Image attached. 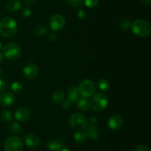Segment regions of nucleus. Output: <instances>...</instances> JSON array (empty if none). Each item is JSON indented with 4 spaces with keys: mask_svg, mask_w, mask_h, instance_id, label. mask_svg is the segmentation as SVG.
Instances as JSON below:
<instances>
[{
    "mask_svg": "<svg viewBox=\"0 0 151 151\" xmlns=\"http://www.w3.org/2000/svg\"><path fill=\"white\" fill-rule=\"evenodd\" d=\"M17 32V24L11 18H4L0 21V34L5 38L13 37Z\"/></svg>",
    "mask_w": 151,
    "mask_h": 151,
    "instance_id": "f257e3e1",
    "label": "nucleus"
},
{
    "mask_svg": "<svg viewBox=\"0 0 151 151\" xmlns=\"http://www.w3.org/2000/svg\"><path fill=\"white\" fill-rule=\"evenodd\" d=\"M132 31L136 35L139 37H145L150 34L151 27L147 21L143 19H138L133 23Z\"/></svg>",
    "mask_w": 151,
    "mask_h": 151,
    "instance_id": "f03ea898",
    "label": "nucleus"
},
{
    "mask_svg": "<svg viewBox=\"0 0 151 151\" xmlns=\"http://www.w3.org/2000/svg\"><path fill=\"white\" fill-rule=\"evenodd\" d=\"M89 103L91 108L94 111H102L107 107L109 100L106 94L99 93L92 97Z\"/></svg>",
    "mask_w": 151,
    "mask_h": 151,
    "instance_id": "7ed1b4c3",
    "label": "nucleus"
},
{
    "mask_svg": "<svg viewBox=\"0 0 151 151\" xmlns=\"http://www.w3.org/2000/svg\"><path fill=\"white\" fill-rule=\"evenodd\" d=\"M69 124L72 128L75 131H83L87 125V119L84 115L76 113L71 116L69 119Z\"/></svg>",
    "mask_w": 151,
    "mask_h": 151,
    "instance_id": "20e7f679",
    "label": "nucleus"
},
{
    "mask_svg": "<svg viewBox=\"0 0 151 151\" xmlns=\"http://www.w3.org/2000/svg\"><path fill=\"white\" fill-rule=\"evenodd\" d=\"M3 53L4 57L10 60H15L19 58L22 54V50L17 44L9 43L4 46L3 49Z\"/></svg>",
    "mask_w": 151,
    "mask_h": 151,
    "instance_id": "39448f33",
    "label": "nucleus"
},
{
    "mask_svg": "<svg viewBox=\"0 0 151 151\" xmlns=\"http://www.w3.org/2000/svg\"><path fill=\"white\" fill-rule=\"evenodd\" d=\"M23 147L22 141L18 137H10L4 142V147L5 151H21Z\"/></svg>",
    "mask_w": 151,
    "mask_h": 151,
    "instance_id": "423d86ee",
    "label": "nucleus"
},
{
    "mask_svg": "<svg viewBox=\"0 0 151 151\" xmlns=\"http://www.w3.org/2000/svg\"><path fill=\"white\" fill-rule=\"evenodd\" d=\"M78 91L80 94L84 97H89L95 91V86L92 81L89 80H84L80 83Z\"/></svg>",
    "mask_w": 151,
    "mask_h": 151,
    "instance_id": "0eeeda50",
    "label": "nucleus"
},
{
    "mask_svg": "<svg viewBox=\"0 0 151 151\" xmlns=\"http://www.w3.org/2000/svg\"><path fill=\"white\" fill-rule=\"evenodd\" d=\"M65 22L66 21L63 16L60 14H55L52 16V18L50 19V25L52 30L58 31L64 27Z\"/></svg>",
    "mask_w": 151,
    "mask_h": 151,
    "instance_id": "6e6552de",
    "label": "nucleus"
},
{
    "mask_svg": "<svg viewBox=\"0 0 151 151\" xmlns=\"http://www.w3.org/2000/svg\"><path fill=\"white\" fill-rule=\"evenodd\" d=\"M38 69L36 65L33 63H29L27 65L24 69V74L25 78L28 80H32L35 78L38 75Z\"/></svg>",
    "mask_w": 151,
    "mask_h": 151,
    "instance_id": "1a4fd4ad",
    "label": "nucleus"
},
{
    "mask_svg": "<svg viewBox=\"0 0 151 151\" xmlns=\"http://www.w3.org/2000/svg\"><path fill=\"white\" fill-rule=\"evenodd\" d=\"M31 116V111L29 109L22 107L18 109L15 112V117L16 119L22 122L28 120Z\"/></svg>",
    "mask_w": 151,
    "mask_h": 151,
    "instance_id": "9d476101",
    "label": "nucleus"
},
{
    "mask_svg": "<svg viewBox=\"0 0 151 151\" xmlns=\"http://www.w3.org/2000/svg\"><path fill=\"white\" fill-rule=\"evenodd\" d=\"M123 123L122 117L119 114H114L109 119V127L112 130H118L122 127Z\"/></svg>",
    "mask_w": 151,
    "mask_h": 151,
    "instance_id": "9b49d317",
    "label": "nucleus"
},
{
    "mask_svg": "<svg viewBox=\"0 0 151 151\" xmlns=\"http://www.w3.org/2000/svg\"><path fill=\"white\" fill-rule=\"evenodd\" d=\"M14 96L12 93L4 92L0 94V105L2 106H10L14 103Z\"/></svg>",
    "mask_w": 151,
    "mask_h": 151,
    "instance_id": "f8f14e48",
    "label": "nucleus"
},
{
    "mask_svg": "<svg viewBox=\"0 0 151 151\" xmlns=\"http://www.w3.org/2000/svg\"><path fill=\"white\" fill-rule=\"evenodd\" d=\"M65 142L62 139H57L51 140V141L48 142L47 145V148L52 151H59L63 148Z\"/></svg>",
    "mask_w": 151,
    "mask_h": 151,
    "instance_id": "ddd939ff",
    "label": "nucleus"
},
{
    "mask_svg": "<svg viewBox=\"0 0 151 151\" xmlns=\"http://www.w3.org/2000/svg\"><path fill=\"white\" fill-rule=\"evenodd\" d=\"M25 143L29 147H36L39 145L40 140L35 134H29L25 137Z\"/></svg>",
    "mask_w": 151,
    "mask_h": 151,
    "instance_id": "4468645a",
    "label": "nucleus"
},
{
    "mask_svg": "<svg viewBox=\"0 0 151 151\" xmlns=\"http://www.w3.org/2000/svg\"><path fill=\"white\" fill-rule=\"evenodd\" d=\"M6 7L9 11L16 12L20 10L22 7V4L19 0H10L6 4Z\"/></svg>",
    "mask_w": 151,
    "mask_h": 151,
    "instance_id": "2eb2a0df",
    "label": "nucleus"
},
{
    "mask_svg": "<svg viewBox=\"0 0 151 151\" xmlns=\"http://www.w3.org/2000/svg\"><path fill=\"white\" fill-rule=\"evenodd\" d=\"M86 136L88 138H89L90 139L93 140H97L99 138V131L97 130V128H96L94 125H91L88 128H87L86 131Z\"/></svg>",
    "mask_w": 151,
    "mask_h": 151,
    "instance_id": "dca6fc26",
    "label": "nucleus"
},
{
    "mask_svg": "<svg viewBox=\"0 0 151 151\" xmlns=\"http://www.w3.org/2000/svg\"><path fill=\"white\" fill-rule=\"evenodd\" d=\"M79 91L77 87H70V88L68 90V99L71 102H76L79 98Z\"/></svg>",
    "mask_w": 151,
    "mask_h": 151,
    "instance_id": "f3484780",
    "label": "nucleus"
},
{
    "mask_svg": "<svg viewBox=\"0 0 151 151\" xmlns=\"http://www.w3.org/2000/svg\"><path fill=\"white\" fill-rule=\"evenodd\" d=\"M64 93L61 91H57L52 94V100L55 104H60L64 100Z\"/></svg>",
    "mask_w": 151,
    "mask_h": 151,
    "instance_id": "a211bd4d",
    "label": "nucleus"
},
{
    "mask_svg": "<svg viewBox=\"0 0 151 151\" xmlns=\"http://www.w3.org/2000/svg\"><path fill=\"white\" fill-rule=\"evenodd\" d=\"M86 139V134L84 132H82L81 131H78V132L75 133V135H74V139H75V141L78 144H82V143L85 142Z\"/></svg>",
    "mask_w": 151,
    "mask_h": 151,
    "instance_id": "6ab92c4d",
    "label": "nucleus"
},
{
    "mask_svg": "<svg viewBox=\"0 0 151 151\" xmlns=\"http://www.w3.org/2000/svg\"><path fill=\"white\" fill-rule=\"evenodd\" d=\"M78 106L83 111H88L90 108V103L86 98H81L78 101Z\"/></svg>",
    "mask_w": 151,
    "mask_h": 151,
    "instance_id": "aec40b11",
    "label": "nucleus"
},
{
    "mask_svg": "<svg viewBox=\"0 0 151 151\" xmlns=\"http://www.w3.org/2000/svg\"><path fill=\"white\" fill-rule=\"evenodd\" d=\"M0 116H1V119L5 122H9L13 118L12 114L8 110H1L0 112Z\"/></svg>",
    "mask_w": 151,
    "mask_h": 151,
    "instance_id": "412c9836",
    "label": "nucleus"
},
{
    "mask_svg": "<svg viewBox=\"0 0 151 151\" xmlns=\"http://www.w3.org/2000/svg\"><path fill=\"white\" fill-rule=\"evenodd\" d=\"M9 129L13 134H19L22 131V128H21L20 125L17 123V122H12V123H10V125H9Z\"/></svg>",
    "mask_w": 151,
    "mask_h": 151,
    "instance_id": "4be33fe9",
    "label": "nucleus"
},
{
    "mask_svg": "<svg viewBox=\"0 0 151 151\" xmlns=\"http://www.w3.org/2000/svg\"><path fill=\"white\" fill-rule=\"evenodd\" d=\"M109 83L107 80L106 79H101L98 82V87L100 89L103 90V91H106L109 88Z\"/></svg>",
    "mask_w": 151,
    "mask_h": 151,
    "instance_id": "5701e85b",
    "label": "nucleus"
},
{
    "mask_svg": "<svg viewBox=\"0 0 151 151\" xmlns=\"http://www.w3.org/2000/svg\"><path fill=\"white\" fill-rule=\"evenodd\" d=\"M47 32V29L44 25H38L35 28V33L38 36H42Z\"/></svg>",
    "mask_w": 151,
    "mask_h": 151,
    "instance_id": "b1692460",
    "label": "nucleus"
},
{
    "mask_svg": "<svg viewBox=\"0 0 151 151\" xmlns=\"http://www.w3.org/2000/svg\"><path fill=\"white\" fill-rule=\"evenodd\" d=\"M11 88L13 92L20 93L22 91V85L19 82H14L11 86Z\"/></svg>",
    "mask_w": 151,
    "mask_h": 151,
    "instance_id": "393cba45",
    "label": "nucleus"
},
{
    "mask_svg": "<svg viewBox=\"0 0 151 151\" xmlns=\"http://www.w3.org/2000/svg\"><path fill=\"white\" fill-rule=\"evenodd\" d=\"M66 1H67L68 4L70 6H72V7H80V6L83 4V0H66Z\"/></svg>",
    "mask_w": 151,
    "mask_h": 151,
    "instance_id": "a878e982",
    "label": "nucleus"
},
{
    "mask_svg": "<svg viewBox=\"0 0 151 151\" xmlns=\"http://www.w3.org/2000/svg\"><path fill=\"white\" fill-rule=\"evenodd\" d=\"M99 0H85V4L89 8L95 7L98 4Z\"/></svg>",
    "mask_w": 151,
    "mask_h": 151,
    "instance_id": "bb28decb",
    "label": "nucleus"
},
{
    "mask_svg": "<svg viewBox=\"0 0 151 151\" xmlns=\"http://www.w3.org/2000/svg\"><path fill=\"white\" fill-rule=\"evenodd\" d=\"M120 26L122 27V29H129L130 26H131V22L128 19H124L121 22Z\"/></svg>",
    "mask_w": 151,
    "mask_h": 151,
    "instance_id": "cd10ccee",
    "label": "nucleus"
},
{
    "mask_svg": "<svg viewBox=\"0 0 151 151\" xmlns=\"http://www.w3.org/2000/svg\"><path fill=\"white\" fill-rule=\"evenodd\" d=\"M62 103H63L62 106H63V109H69V108L71 107V106H72V102H71L69 99L66 100H63Z\"/></svg>",
    "mask_w": 151,
    "mask_h": 151,
    "instance_id": "c85d7f7f",
    "label": "nucleus"
},
{
    "mask_svg": "<svg viewBox=\"0 0 151 151\" xmlns=\"http://www.w3.org/2000/svg\"><path fill=\"white\" fill-rule=\"evenodd\" d=\"M47 38H48V40L50 41H52V42H54V41H55L56 40H57L58 36L55 33H50V34H49V35H48V37H47Z\"/></svg>",
    "mask_w": 151,
    "mask_h": 151,
    "instance_id": "c756f323",
    "label": "nucleus"
},
{
    "mask_svg": "<svg viewBox=\"0 0 151 151\" xmlns=\"http://www.w3.org/2000/svg\"><path fill=\"white\" fill-rule=\"evenodd\" d=\"M135 151H150V149L147 147V146H144V145H141L139 146L136 148Z\"/></svg>",
    "mask_w": 151,
    "mask_h": 151,
    "instance_id": "7c9ffc66",
    "label": "nucleus"
},
{
    "mask_svg": "<svg viewBox=\"0 0 151 151\" xmlns=\"http://www.w3.org/2000/svg\"><path fill=\"white\" fill-rule=\"evenodd\" d=\"M30 15H31L30 9L28 8V7H27V8L24 9V10H23V16H24V17H29V16H30Z\"/></svg>",
    "mask_w": 151,
    "mask_h": 151,
    "instance_id": "2f4dec72",
    "label": "nucleus"
},
{
    "mask_svg": "<svg viewBox=\"0 0 151 151\" xmlns=\"http://www.w3.org/2000/svg\"><path fill=\"white\" fill-rule=\"evenodd\" d=\"M77 15H78V18H80V19H83V18H84V16H85L86 13L85 11H84V10L81 9V10H78V12H77Z\"/></svg>",
    "mask_w": 151,
    "mask_h": 151,
    "instance_id": "473e14b6",
    "label": "nucleus"
},
{
    "mask_svg": "<svg viewBox=\"0 0 151 151\" xmlns=\"http://www.w3.org/2000/svg\"><path fill=\"white\" fill-rule=\"evenodd\" d=\"M5 87H6L5 82H4L3 80L0 79V92H1V91H2L5 88Z\"/></svg>",
    "mask_w": 151,
    "mask_h": 151,
    "instance_id": "72a5a7b5",
    "label": "nucleus"
},
{
    "mask_svg": "<svg viewBox=\"0 0 151 151\" xmlns=\"http://www.w3.org/2000/svg\"><path fill=\"white\" fill-rule=\"evenodd\" d=\"M90 123H91V125H94V124H96V122H97V118L95 116H92L90 117Z\"/></svg>",
    "mask_w": 151,
    "mask_h": 151,
    "instance_id": "f704fd0d",
    "label": "nucleus"
},
{
    "mask_svg": "<svg viewBox=\"0 0 151 151\" xmlns=\"http://www.w3.org/2000/svg\"><path fill=\"white\" fill-rule=\"evenodd\" d=\"M22 1L25 4H31L35 3L37 0H22Z\"/></svg>",
    "mask_w": 151,
    "mask_h": 151,
    "instance_id": "c9c22d12",
    "label": "nucleus"
},
{
    "mask_svg": "<svg viewBox=\"0 0 151 151\" xmlns=\"http://www.w3.org/2000/svg\"><path fill=\"white\" fill-rule=\"evenodd\" d=\"M139 1L144 4H150L151 0H139Z\"/></svg>",
    "mask_w": 151,
    "mask_h": 151,
    "instance_id": "e433bc0d",
    "label": "nucleus"
},
{
    "mask_svg": "<svg viewBox=\"0 0 151 151\" xmlns=\"http://www.w3.org/2000/svg\"><path fill=\"white\" fill-rule=\"evenodd\" d=\"M3 60V55L0 53V62H1Z\"/></svg>",
    "mask_w": 151,
    "mask_h": 151,
    "instance_id": "4c0bfd02",
    "label": "nucleus"
},
{
    "mask_svg": "<svg viewBox=\"0 0 151 151\" xmlns=\"http://www.w3.org/2000/svg\"><path fill=\"white\" fill-rule=\"evenodd\" d=\"M59 151H69V150H68V149H66V148H63H63H62L61 150H60Z\"/></svg>",
    "mask_w": 151,
    "mask_h": 151,
    "instance_id": "58836bf2",
    "label": "nucleus"
},
{
    "mask_svg": "<svg viewBox=\"0 0 151 151\" xmlns=\"http://www.w3.org/2000/svg\"><path fill=\"white\" fill-rule=\"evenodd\" d=\"M1 70L0 69V76H1Z\"/></svg>",
    "mask_w": 151,
    "mask_h": 151,
    "instance_id": "ea45409f",
    "label": "nucleus"
},
{
    "mask_svg": "<svg viewBox=\"0 0 151 151\" xmlns=\"http://www.w3.org/2000/svg\"><path fill=\"white\" fill-rule=\"evenodd\" d=\"M1 43L0 42V49H1Z\"/></svg>",
    "mask_w": 151,
    "mask_h": 151,
    "instance_id": "a19ab883",
    "label": "nucleus"
}]
</instances>
